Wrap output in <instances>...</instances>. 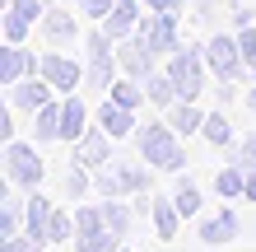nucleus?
Returning a JSON list of instances; mask_svg holds the SVG:
<instances>
[{
  "label": "nucleus",
  "instance_id": "5",
  "mask_svg": "<svg viewBox=\"0 0 256 252\" xmlns=\"http://www.w3.org/2000/svg\"><path fill=\"white\" fill-rule=\"evenodd\" d=\"M102 224L126 243L130 238V224H135V205H126V196H102Z\"/></svg>",
  "mask_w": 256,
  "mask_h": 252
},
{
  "label": "nucleus",
  "instance_id": "22",
  "mask_svg": "<svg viewBox=\"0 0 256 252\" xmlns=\"http://www.w3.org/2000/svg\"><path fill=\"white\" fill-rule=\"evenodd\" d=\"M66 191H70L74 201H80L84 191H88V173H84V168H70V173H66Z\"/></svg>",
  "mask_w": 256,
  "mask_h": 252
},
{
  "label": "nucleus",
  "instance_id": "3",
  "mask_svg": "<svg viewBox=\"0 0 256 252\" xmlns=\"http://www.w3.org/2000/svg\"><path fill=\"white\" fill-rule=\"evenodd\" d=\"M5 168H10V182L14 187L38 191V182H42V159H38V150H28V145H10V150H5Z\"/></svg>",
  "mask_w": 256,
  "mask_h": 252
},
{
  "label": "nucleus",
  "instance_id": "29",
  "mask_svg": "<svg viewBox=\"0 0 256 252\" xmlns=\"http://www.w3.org/2000/svg\"><path fill=\"white\" fill-rule=\"evenodd\" d=\"M116 252H135V247H126V243H122V247H116Z\"/></svg>",
  "mask_w": 256,
  "mask_h": 252
},
{
  "label": "nucleus",
  "instance_id": "13",
  "mask_svg": "<svg viewBox=\"0 0 256 252\" xmlns=\"http://www.w3.org/2000/svg\"><path fill=\"white\" fill-rule=\"evenodd\" d=\"M102 136H108V131H102ZM102 136H84L80 140L74 159H80L84 168H102V164H108V145H102Z\"/></svg>",
  "mask_w": 256,
  "mask_h": 252
},
{
  "label": "nucleus",
  "instance_id": "27",
  "mask_svg": "<svg viewBox=\"0 0 256 252\" xmlns=\"http://www.w3.org/2000/svg\"><path fill=\"white\" fill-rule=\"evenodd\" d=\"M47 28H52V38H70V19H52Z\"/></svg>",
  "mask_w": 256,
  "mask_h": 252
},
{
  "label": "nucleus",
  "instance_id": "25",
  "mask_svg": "<svg viewBox=\"0 0 256 252\" xmlns=\"http://www.w3.org/2000/svg\"><path fill=\"white\" fill-rule=\"evenodd\" d=\"M0 252H33V247H28V233H19V238H0Z\"/></svg>",
  "mask_w": 256,
  "mask_h": 252
},
{
  "label": "nucleus",
  "instance_id": "1",
  "mask_svg": "<svg viewBox=\"0 0 256 252\" xmlns=\"http://www.w3.org/2000/svg\"><path fill=\"white\" fill-rule=\"evenodd\" d=\"M140 154H144L154 168H163V173H177V168L186 164L182 145L172 140V126H144V131H140Z\"/></svg>",
  "mask_w": 256,
  "mask_h": 252
},
{
  "label": "nucleus",
  "instance_id": "20",
  "mask_svg": "<svg viewBox=\"0 0 256 252\" xmlns=\"http://www.w3.org/2000/svg\"><path fill=\"white\" fill-rule=\"evenodd\" d=\"M200 126H205V117H200V108H191V103L172 112V131H186L191 136V131H200Z\"/></svg>",
  "mask_w": 256,
  "mask_h": 252
},
{
  "label": "nucleus",
  "instance_id": "19",
  "mask_svg": "<svg viewBox=\"0 0 256 252\" xmlns=\"http://www.w3.org/2000/svg\"><path fill=\"white\" fill-rule=\"evenodd\" d=\"M56 136H61V108L47 103V108L38 112V140H56Z\"/></svg>",
  "mask_w": 256,
  "mask_h": 252
},
{
  "label": "nucleus",
  "instance_id": "8",
  "mask_svg": "<svg viewBox=\"0 0 256 252\" xmlns=\"http://www.w3.org/2000/svg\"><path fill=\"white\" fill-rule=\"evenodd\" d=\"M214 191L224 201H238V196H247V168L242 164H228L219 177H214Z\"/></svg>",
  "mask_w": 256,
  "mask_h": 252
},
{
  "label": "nucleus",
  "instance_id": "11",
  "mask_svg": "<svg viewBox=\"0 0 256 252\" xmlns=\"http://www.w3.org/2000/svg\"><path fill=\"white\" fill-rule=\"evenodd\" d=\"M210 61H214L219 75H233L238 61H242V47H233L228 38H214V42H210Z\"/></svg>",
  "mask_w": 256,
  "mask_h": 252
},
{
  "label": "nucleus",
  "instance_id": "18",
  "mask_svg": "<svg viewBox=\"0 0 256 252\" xmlns=\"http://www.w3.org/2000/svg\"><path fill=\"white\" fill-rule=\"evenodd\" d=\"M80 136H84V108L66 103L61 108V140H80Z\"/></svg>",
  "mask_w": 256,
  "mask_h": 252
},
{
  "label": "nucleus",
  "instance_id": "15",
  "mask_svg": "<svg viewBox=\"0 0 256 252\" xmlns=\"http://www.w3.org/2000/svg\"><path fill=\"white\" fill-rule=\"evenodd\" d=\"M47 238H52V243H74V215H70V210H52Z\"/></svg>",
  "mask_w": 256,
  "mask_h": 252
},
{
  "label": "nucleus",
  "instance_id": "7",
  "mask_svg": "<svg viewBox=\"0 0 256 252\" xmlns=\"http://www.w3.org/2000/svg\"><path fill=\"white\" fill-rule=\"evenodd\" d=\"M149 219H154V233H158L163 243L177 238V229H182V210H177V201H154Z\"/></svg>",
  "mask_w": 256,
  "mask_h": 252
},
{
  "label": "nucleus",
  "instance_id": "28",
  "mask_svg": "<svg viewBox=\"0 0 256 252\" xmlns=\"http://www.w3.org/2000/svg\"><path fill=\"white\" fill-rule=\"evenodd\" d=\"M242 201H256V168H247V196Z\"/></svg>",
  "mask_w": 256,
  "mask_h": 252
},
{
  "label": "nucleus",
  "instance_id": "12",
  "mask_svg": "<svg viewBox=\"0 0 256 252\" xmlns=\"http://www.w3.org/2000/svg\"><path fill=\"white\" fill-rule=\"evenodd\" d=\"M122 238L112 229H94V233H74V252H116Z\"/></svg>",
  "mask_w": 256,
  "mask_h": 252
},
{
  "label": "nucleus",
  "instance_id": "4",
  "mask_svg": "<svg viewBox=\"0 0 256 252\" xmlns=\"http://www.w3.org/2000/svg\"><path fill=\"white\" fill-rule=\"evenodd\" d=\"M238 233H242V219H238L233 205H224L219 215H210L200 224V243L205 247H228V243H238Z\"/></svg>",
  "mask_w": 256,
  "mask_h": 252
},
{
  "label": "nucleus",
  "instance_id": "14",
  "mask_svg": "<svg viewBox=\"0 0 256 252\" xmlns=\"http://www.w3.org/2000/svg\"><path fill=\"white\" fill-rule=\"evenodd\" d=\"M47 89H52V84H42V80H28V84H14V103H24V108H33V112H42V108H47Z\"/></svg>",
  "mask_w": 256,
  "mask_h": 252
},
{
  "label": "nucleus",
  "instance_id": "21",
  "mask_svg": "<svg viewBox=\"0 0 256 252\" xmlns=\"http://www.w3.org/2000/svg\"><path fill=\"white\" fill-rule=\"evenodd\" d=\"M200 131H205V140H214V145H228V140H233V126L224 122V117H205Z\"/></svg>",
  "mask_w": 256,
  "mask_h": 252
},
{
  "label": "nucleus",
  "instance_id": "16",
  "mask_svg": "<svg viewBox=\"0 0 256 252\" xmlns=\"http://www.w3.org/2000/svg\"><path fill=\"white\" fill-rule=\"evenodd\" d=\"M28 66H33V61H28V56H24V52H19V47H14V42H10L5 61H0V75H5V84H19Z\"/></svg>",
  "mask_w": 256,
  "mask_h": 252
},
{
  "label": "nucleus",
  "instance_id": "10",
  "mask_svg": "<svg viewBox=\"0 0 256 252\" xmlns=\"http://www.w3.org/2000/svg\"><path fill=\"white\" fill-rule=\"evenodd\" d=\"M98 122H102V131H108L112 140H122V136H130V108H122V103H108V108L98 112Z\"/></svg>",
  "mask_w": 256,
  "mask_h": 252
},
{
  "label": "nucleus",
  "instance_id": "17",
  "mask_svg": "<svg viewBox=\"0 0 256 252\" xmlns=\"http://www.w3.org/2000/svg\"><path fill=\"white\" fill-rule=\"evenodd\" d=\"M172 201H177V210H182V219H196V215H200V205H205V196H200L191 182L177 187V191H172Z\"/></svg>",
  "mask_w": 256,
  "mask_h": 252
},
{
  "label": "nucleus",
  "instance_id": "24",
  "mask_svg": "<svg viewBox=\"0 0 256 252\" xmlns=\"http://www.w3.org/2000/svg\"><path fill=\"white\" fill-rule=\"evenodd\" d=\"M108 28H112V33H126V28H130V5H116L108 14Z\"/></svg>",
  "mask_w": 256,
  "mask_h": 252
},
{
  "label": "nucleus",
  "instance_id": "2",
  "mask_svg": "<svg viewBox=\"0 0 256 252\" xmlns=\"http://www.w3.org/2000/svg\"><path fill=\"white\" fill-rule=\"evenodd\" d=\"M94 187H98V196H130V191L149 187V173L140 164H102Z\"/></svg>",
  "mask_w": 256,
  "mask_h": 252
},
{
  "label": "nucleus",
  "instance_id": "9",
  "mask_svg": "<svg viewBox=\"0 0 256 252\" xmlns=\"http://www.w3.org/2000/svg\"><path fill=\"white\" fill-rule=\"evenodd\" d=\"M42 80H47L52 89H74V80H80V70H74L66 56H47L42 61Z\"/></svg>",
  "mask_w": 256,
  "mask_h": 252
},
{
  "label": "nucleus",
  "instance_id": "23",
  "mask_svg": "<svg viewBox=\"0 0 256 252\" xmlns=\"http://www.w3.org/2000/svg\"><path fill=\"white\" fill-rule=\"evenodd\" d=\"M112 103H122V108H135V103H140V89H135V84H116V89H112Z\"/></svg>",
  "mask_w": 256,
  "mask_h": 252
},
{
  "label": "nucleus",
  "instance_id": "30",
  "mask_svg": "<svg viewBox=\"0 0 256 252\" xmlns=\"http://www.w3.org/2000/svg\"><path fill=\"white\" fill-rule=\"evenodd\" d=\"M47 252H52V247H47Z\"/></svg>",
  "mask_w": 256,
  "mask_h": 252
},
{
  "label": "nucleus",
  "instance_id": "26",
  "mask_svg": "<svg viewBox=\"0 0 256 252\" xmlns=\"http://www.w3.org/2000/svg\"><path fill=\"white\" fill-rule=\"evenodd\" d=\"M238 47H242V61H256V33H242Z\"/></svg>",
  "mask_w": 256,
  "mask_h": 252
},
{
  "label": "nucleus",
  "instance_id": "6",
  "mask_svg": "<svg viewBox=\"0 0 256 252\" xmlns=\"http://www.w3.org/2000/svg\"><path fill=\"white\" fill-rule=\"evenodd\" d=\"M168 80L177 84L182 98H196V89H200V61H196V56H177L172 70H168Z\"/></svg>",
  "mask_w": 256,
  "mask_h": 252
}]
</instances>
